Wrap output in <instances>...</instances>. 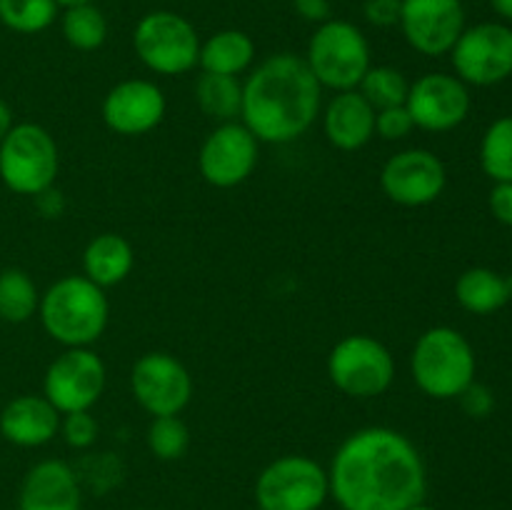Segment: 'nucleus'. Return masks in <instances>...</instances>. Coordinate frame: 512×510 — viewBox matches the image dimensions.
Here are the masks:
<instances>
[{"mask_svg": "<svg viewBox=\"0 0 512 510\" xmlns=\"http://www.w3.org/2000/svg\"><path fill=\"white\" fill-rule=\"evenodd\" d=\"M328 483L340 510H408L425 500L428 468L408 435L368 425L338 445Z\"/></svg>", "mask_w": 512, "mask_h": 510, "instance_id": "f257e3e1", "label": "nucleus"}, {"mask_svg": "<svg viewBox=\"0 0 512 510\" xmlns=\"http://www.w3.org/2000/svg\"><path fill=\"white\" fill-rule=\"evenodd\" d=\"M323 110V88L303 55L275 53L250 70L243 83L240 123L270 145L303 138Z\"/></svg>", "mask_w": 512, "mask_h": 510, "instance_id": "f03ea898", "label": "nucleus"}, {"mask_svg": "<svg viewBox=\"0 0 512 510\" xmlns=\"http://www.w3.org/2000/svg\"><path fill=\"white\" fill-rule=\"evenodd\" d=\"M38 318L48 338L63 348H90L108 328V295L85 275H63L40 293Z\"/></svg>", "mask_w": 512, "mask_h": 510, "instance_id": "7ed1b4c3", "label": "nucleus"}, {"mask_svg": "<svg viewBox=\"0 0 512 510\" xmlns=\"http://www.w3.org/2000/svg\"><path fill=\"white\" fill-rule=\"evenodd\" d=\"M475 350L460 330L450 325L428 328L413 345L410 373L423 395L433 400H455L475 383Z\"/></svg>", "mask_w": 512, "mask_h": 510, "instance_id": "20e7f679", "label": "nucleus"}, {"mask_svg": "<svg viewBox=\"0 0 512 510\" xmlns=\"http://www.w3.org/2000/svg\"><path fill=\"white\" fill-rule=\"evenodd\" d=\"M305 63L323 90L343 93L358 90L370 70V43L363 30L350 20L330 18L310 35Z\"/></svg>", "mask_w": 512, "mask_h": 510, "instance_id": "39448f33", "label": "nucleus"}, {"mask_svg": "<svg viewBox=\"0 0 512 510\" xmlns=\"http://www.w3.org/2000/svg\"><path fill=\"white\" fill-rule=\"evenodd\" d=\"M60 150L38 123H15L0 143V180L15 195L38 198L55 185Z\"/></svg>", "mask_w": 512, "mask_h": 510, "instance_id": "423d86ee", "label": "nucleus"}, {"mask_svg": "<svg viewBox=\"0 0 512 510\" xmlns=\"http://www.w3.org/2000/svg\"><path fill=\"white\" fill-rule=\"evenodd\" d=\"M200 35L185 15L173 10H153L138 20L133 48L140 63L155 75H185L198 68Z\"/></svg>", "mask_w": 512, "mask_h": 510, "instance_id": "0eeeda50", "label": "nucleus"}, {"mask_svg": "<svg viewBox=\"0 0 512 510\" xmlns=\"http://www.w3.org/2000/svg\"><path fill=\"white\" fill-rule=\"evenodd\" d=\"M328 498V468L310 455H280L255 478L258 510H320Z\"/></svg>", "mask_w": 512, "mask_h": 510, "instance_id": "6e6552de", "label": "nucleus"}, {"mask_svg": "<svg viewBox=\"0 0 512 510\" xmlns=\"http://www.w3.org/2000/svg\"><path fill=\"white\" fill-rule=\"evenodd\" d=\"M328 378L348 398H378L395 383V358L373 335H345L328 355Z\"/></svg>", "mask_w": 512, "mask_h": 510, "instance_id": "1a4fd4ad", "label": "nucleus"}, {"mask_svg": "<svg viewBox=\"0 0 512 510\" xmlns=\"http://www.w3.org/2000/svg\"><path fill=\"white\" fill-rule=\"evenodd\" d=\"M108 370L93 348H65L43 378V395L60 415L90 410L103 398Z\"/></svg>", "mask_w": 512, "mask_h": 510, "instance_id": "9d476101", "label": "nucleus"}, {"mask_svg": "<svg viewBox=\"0 0 512 510\" xmlns=\"http://www.w3.org/2000/svg\"><path fill=\"white\" fill-rule=\"evenodd\" d=\"M448 55L465 85L490 88L503 83L512 75V28L505 23L470 25Z\"/></svg>", "mask_w": 512, "mask_h": 510, "instance_id": "9b49d317", "label": "nucleus"}, {"mask_svg": "<svg viewBox=\"0 0 512 510\" xmlns=\"http://www.w3.org/2000/svg\"><path fill=\"white\" fill-rule=\"evenodd\" d=\"M130 393L150 418L180 415L193 400V378L175 355L150 350L130 370Z\"/></svg>", "mask_w": 512, "mask_h": 510, "instance_id": "f8f14e48", "label": "nucleus"}, {"mask_svg": "<svg viewBox=\"0 0 512 510\" xmlns=\"http://www.w3.org/2000/svg\"><path fill=\"white\" fill-rule=\"evenodd\" d=\"M260 160V140L238 120L218 123L198 153V170L213 188L228 190L243 185L255 173Z\"/></svg>", "mask_w": 512, "mask_h": 510, "instance_id": "ddd939ff", "label": "nucleus"}, {"mask_svg": "<svg viewBox=\"0 0 512 510\" xmlns=\"http://www.w3.org/2000/svg\"><path fill=\"white\" fill-rule=\"evenodd\" d=\"M448 185L445 163L428 148H405L390 155L380 170L385 198L403 208H425L443 195Z\"/></svg>", "mask_w": 512, "mask_h": 510, "instance_id": "4468645a", "label": "nucleus"}, {"mask_svg": "<svg viewBox=\"0 0 512 510\" xmlns=\"http://www.w3.org/2000/svg\"><path fill=\"white\" fill-rule=\"evenodd\" d=\"M470 90L458 75L425 73L410 83L405 108L415 128L428 133H448L463 125L470 115Z\"/></svg>", "mask_w": 512, "mask_h": 510, "instance_id": "2eb2a0df", "label": "nucleus"}, {"mask_svg": "<svg viewBox=\"0 0 512 510\" xmlns=\"http://www.w3.org/2000/svg\"><path fill=\"white\" fill-rule=\"evenodd\" d=\"M398 25L410 48L425 58L448 55L468 28L463 0H403Z\"/></svg>", "mask_w": 512, "mask_h": 510, "instance_id": "dca6fc26", "label": "nucleus"}, {"mask_svg": "<svg viewBox=\"0 0 512 510\" xmlns=\"http://www.w3.org/2000/svg\"><path fill=\"white\" fill-rule=\"evenodd\" d=\"M165 113H168V100L163 88L145 78L120 80L105 93L100 105V115L108 130L125 138L153 133L165 120Z\"/></svg>", "mask_w": 512, "mask_h": 510, "instance_id": "f3484780", "label": "nucleus"}, {"mask_svg": "<svg viewBox=\"0 0 512 510\" xmlns=\"http://www.w3.org/2000/svg\"><path fill=\"white\" fill-rule=\"evenodd\" d=\"M83 490L75 470L65 460L45 458L25 473L18 493V510H80Z\"/></svg>", "mask_w": 512, "mask_h": 510, "instance_id": "a211bd4d", "label": "nucleus"}, {"mask_svg": "<svg viewBox=\"0 0 512 510\" xmlns=\"http://www.w3.org/2000/svg\"><path fill=\"white\" fill-rule=\"evenodd\" d=\"M58 430L60 413L45 395H15L0 410V435L18 448H43Z\"/></svg>", "mask_w": 512, "mask_h": 510, "instance_id": "6ab92c4d", "label": "nucleus"}, {"mask_svg": "<svg viewBox=\"0 0 512 510\" xmlns=\"http://www.w3.org/2000/svg\"><path fill=\"white\" fill-rule=\"evenodd\" d=\"M375 113L378 110L363 98L360 90L335 93L320 110L325 138L333 148L355 153L375 138Z\"/></svg>", "mask_w": 512, "mask_h": 510, "instance_id": "aec40b11", "label": "nucleus"}, {"mask_svg": "<svg viewBox=\"0 0 512 510\" xmlns=\"http://www.w3.org/2000/svg\"><path fill=\"white\" fill-rule=\"evenodd\" d=\"M135 268V250L128 238L118 233H100L85 245L83 275L100 288L120 285Z\"/></svg>", "mask_w": 512, "mask_h": 510, "instance_id": "412c9836", "label": "nucleus"}, {"mask_svg": "<svg viewBox=\"0 0 512 510\" xmlns=\"http://www.w3.org/2000/svg\"><path fill=\"white\" fill-rule=\"evenodd\" d=\"M255 63V43L243 30H218L208 40L200 43L198 68L203 73L218 75H238L248 73Z\"/></svg>", "mask_w": 512, "mask_h": 510, "instance_id": "4be33fe9", "label": "nucleus"}, {"mask_svg": "<svg viewBox=\"0 0 512 510\" xmlns=\"http://www.w3.org/2000/svg\"><path fill=\"white\" fill-rule=\"evenodd\" d=\"M455 300L473 315H490L510 303V280L493 268H468L455 280Z\"/></svg>", "mask_w": 512, "mask_h": 510, "instance_id": "5701e85b", "label": "nucleus"}, {"mask_svg": "<svg viewBox=\"0 0 512 510\" xmlns=\"http://www.w3.org/2000/svg\"><path fill=\"white\" fill-rule=\"evenodd\" d=\"M193 95L198 108L210 120L230 123V120L240 118V110H243V83L233 78V75L200 73L198 80H195Z\"/></svg>", "mask_w": 512, "mask_h": 510, "instance_id": "b1692460", "label": "nucleus"}, {"mask_svg": "<svg viewBox=\"0 0 512 510\" xmlns=\"http://www.w3.org/2000/svg\"><path fill=\"white\" fill-rule=\"evenodd\" d=\"M40 290L23 268L0 270V320L5 323H28L38 315Z\"/></svg>", "mask_w": 512, "mask_h": 510, "instance_id": "393cba45", "label": "nucleus"}, {"mask_svg": "<svg viewBox=\"0 0 512 510\" xmlns=\"http://www.w3.org/2000/svg\"><path fill=\"white\" fill-rule=\"evenodd\" d=\"M60 33L70 48L80 50V53H93V50L103 48L108 40V20L95 3L73 5L60 15Z\"/></svg>", "mask_w": 512, "mask_h": 510, "instance_id": "a878e982", "label": "nucleus"}, {"mask_svg": "<svg viewBox=\"0 0 512 510\" xmlns=\"http://www.w3.org/2000/svg\"><path fill=\"white\" fill-rule=\"evenodd\" d=\"M480 165L495 183H512V115L490 123L480 140Z\"/></svg>", "mask_w": 512, "mask_h": 510, "instance_id": "bb28decb", "label": "nucleus"}, {"mask_svg": "<svg viewBox=\"0 0 512 510\" xmlns=\"http://www.w3.org/2000/svg\"><path fill=\"white\" fill-rule=\"evenodd\" d=\"M55 0H0V23L20 35H38L58 18Z\"/></svg>", "mask_w": 512, "mask_h": 510, "instance_id": "cd10ccee", "label": "nucleus"}, {"mask_svg": "<svg viewBox=\"0 0 512 510\" xmlns=\"http://www.w3.org/2000/svg\"><path fill=\"white\" fill-rule=\"evenodd\" d=\"M358 90L375 110H383L393 108V105H405L410 80L405 78L403 70L393 68V65H370Z\"/></svg>", "mask_w": 512, "mask_h": 510, "instance_id": "c85d7f7f", "label": "nucleus"}, {"mask_svg": "<svg viewBox=\"0 0 512 510\" xmlns=\"http://www.w3.org/2000/svg\"><path fill=\"white\" fill-rule=\"evenodd\" d=\"M145 443L155 458L170 463L188 453L190 430L180 420V415H160V418L150 420L148 430H145Z\"/></svg>", "mask_w": 512, "mask_h": 510, "instance_id": "c756f323", "label": "nucleus"}, {"mask_svg": "<svg viewBox=\"0 0 512 510\" xmlns=\"http://www.w3.org/2000/svg\"><path fill=\"white\" fill-rule=\"evenodd\" d=\"M98 433L100 425L90 410H75V413L60 415L58 435H63L68 448L88 450L90 445H95V440H98Z\"/></svg>", "mask_w": 512, "mask_h": 510, "instance_id": "7c9ffc66", "label": "nucleus"}, {"mask_svg": "<svg viewBox=\"0 0 512 510\" xmlns=\"http://www.w3.org/2000/svg\"><path fill=\"white\" fill-rule=\"evenodd\" d=\"M415 130L413 118H410L405 105H393V108H383L375 113V135L388 143H398L405 140Z\"/></svg>", "mask_w": 512, "mask_h": 510, "instance_id": "2f4dec72", "label": "nucleus"}, {"mask_svg": "<svg viewBox=\"0 0 512 510\" xmlns=\"http://www.w3.org/2000/svg\"><path fill=\"white\" fill-rule=\"evenodd\" d=\"M400 5L403 0H365L363 15L375 28H393L400 23Z\"/></svg>", "mask_w": 512, "mask_h": 510, "instance_id": "473e14b6", "label": "nucleus"}, {"mask_svg": "<svg viewBox=\"0 0 512 510\" xmlns=\"http://www.w3.org/2000/svg\"><path fill=\"white\" fill-rule=\"evenodd\" d=\"M460 403H463V410L470 415V418H485L493 410V393H490L485 385H468L465 393L460 395Z\"/></svg>", "mask_w": 512, "mask_h": 510, "instance_id": "72a5a7b5", "label": "nucleus"}, {"mask_svg": "<svg viewBox=\"0 0 512 510\" xmlns=\"http://www.w3.org/2000/svg\"><path fill=\"white\" fill-rule=\"evenodd\" d=\"M488 205L498 223L512 228V183H495V188L490 190Z\"/></svg>", "mask_w": 512, "mask_h": 510, "instance_id": "f704fd0d", "label": "nucleus"}, {"mask_svg": "<svg viewBox=\"0 0 512 510\" xmlns=\"http://www.w3.org/2000/svg\"><path fill=\"white\" fill-rule=\"evenodd\" d=\"M293 8L300 18L315 25H323L325 20L333 18L330 0H293Z\"/></svg>", "mask_w": 512, "mask_h": 510, "instance_id": "c9c22d12", "label": "nucleus"}, {"mask_svg": "<svg viewBox=\"0 0 512 510\" xmlns=\"http://www.w3.org/2000/svg\"><path fill=\"white\" fill-rule=\"evenodd\" d=\"M13 125H15L13 110H10V105L0 98V143H3V138L10 133V128H13Z\"/></svg>", "mask_w": 512, "mask_h": 510, "instance_id": "e433bc0d", "label": "nucleus"}, {"mask_svg": "<svg viewBox=\"0 0 512 510\" xmlns=\"http://www.w3.org/2000/svg\"><path fill=\"white\" fill-rule=\"evenodd\" d=\"M490 8L500 15L503 20L512 23V0H490Z\"/></svg>", "mask_w": 512, "mask_h": 510, "instance_id": "4c0bfd02", "label": "nucleus"}, {"mask_svg": "<svg viewBox=\"0 0 512 510\" xmlns=\"http://www.w3.org/2000/svg\"><path fill=\"white\" fill-rule=\"evenodd\" d=\"M60 8H73V5H85V3H95V0H55Z\"/></svg>", "mask_w": 512, "mask_h": 510, "instance_id": "58836bf2", "label": "nucleus"}, {"mask_svg": "<svg viewBox=\"0 0 512 510\" xmlns=\"http://www.w3.org/2000/svg\"><path fill=\"white\" fill-rule=\"evenodd\" d=\"M408 510H438V508H433V505H428L423 500V503H418V505H413V508H408Z\"/></svg>", "mask_w": 512, "mask_h": 510, "instance_id": "ea45409f", "label": "nucleus"}, {"mask_svg": "<svg viewBox=\"0 0 512 510\" xmlns=\"http://www.w3.org/2000/svg\"><path fill=\"white\" fill-rule=\"evenodd\" d=\"M510 300H512V278H510Z\"/></svg>", "mask_w": 512, "mask_h": 510, "instance_id": "a19ab883", "label": "nucleus"}, {"mask_svg": "<svg viewBox=\"0 0 512 510\" xmlns=\"http://www.w3.org/2000/svg\"><path fill=\"white\" fill-rule=\"evenodd\" d=\"M135 510H148V508H135Z\"/></svg>", "mask_w": 512, "mask_h": 510, "instance_id": "79ce46f5", "label": "nucleus"}, {"mask_svg": "<svg viewBox=\"0 0 512 510\" xmlns=\"http://www.w3.org/2000/svg\"><path fill=\"white\" fill-rule=\"evenodd\" d=\"M255 510H258V508H255Z\"/></svg>", "mask_w": 512, "mask_h": 510, "instance_id": "37998d69", "label": "nucleus"}]
</instances>
